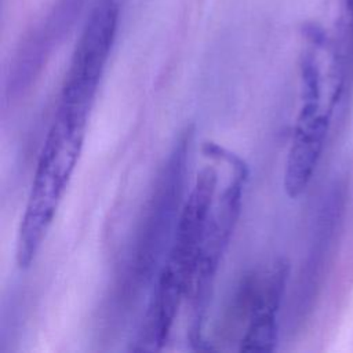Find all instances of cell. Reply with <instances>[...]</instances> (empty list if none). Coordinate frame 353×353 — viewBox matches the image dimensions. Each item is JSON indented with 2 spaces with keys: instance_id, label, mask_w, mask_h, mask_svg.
<instances>
[{
  "instance_id": "1",
  "label": "cell",
  "mask_w": 353,
  "mask_h": 353,
  "mask_svg": "<svg viewBox=\"0 0 353 353\" xmlns=\"http://www.w3.org/2000/svg\"><path fill=\"white\" fill-rule=\"evenodd\" d=\"M216 182V171L212 167L203 168L183 203L163 265L156 276L153 294L139 331L138 350H160L165 345L179 307L190 295Z\"/></svg>"
},
{
  "instance_id": "2",
  "label": "cell",
  "mask_w": 353,
  "mask_h": 353,
  "mask_svg": "<svg viewBox=\"0 0 353 353\" xmlns=\"http://www.w3.org/2000/svg\"><path fill=\"white\" fill-rule=\"evenodd\" d=\"M90 112L58 103L41 148L21 219L15 258L19 269L34 261L76 168Z\"/></svg>"
},
{
  "instance_id": "3",
  "label": "cell",
  "mask_w": 353,
  "mask_h": 353,
  "mask_svg": "<svg viewBox=\"0 0 353 353\" xmlns=\"http://www.w3.org/2000/svg\"><path fill=\"white\" fill-rule=\"evenodd\" d=\"M193 134L192 125L179 134L156 178L128 263V281L132 291L153 280L160 261L164 259L163 252L167 251L174 234L185 203L182 197Z\"/></svg>"
},
{
  "instance_id": "4",
  "label": "cell",
  "mask_w": 353,
  "mask_h": 353,
  "mask_svg": "<svg viewBox=\"0 0 353 353\" xmlns=\"http://www.w3.org/2000/svg\"><path fill=\"white\" fill-rule=\"evenodd\" d=\"M204 152L211 156L225 159L233 165V178L223 189L222 194L214 199L207 219L201 252L199 259L197 272L190 290L192 295V325H190V343L196 349H201L203 324L207 312V305L211 299L214 281L225 251L229 247L230 237L236 228L241 201L244 183L248 178V167L236 154L223 150L222 148L207 143Z\"/></svg>"
},
{
  "instance_id": "5",
  "label": "cell",
  "mask_w": 353,
  "mask_h": 353,
  "mask_svg": "<svg viewBox=\"0 0 353 353\" xmlns=\"http://www.w3.org/2000/svg\"><path fill=\"white\" fill-rule=\"evenodd\" d=\"M117 25L116 0H98L90 10L74 47L59 102L91 110L114 43Z\"/></svg>"
},
{
  "instance_id": "6",
  "label": "cell",
  "mask_w": 353,
  "mask_h": 353,
  "mask_svg": "<svg viewBox=\"0 0 353 353\" xmlns=\"http://www.w3.org/2000/svg\"><path fill=\"white\" fill-rule=\"evenodd\" d=\"M290 266L283 258L245 276L234 299V310L247 321L240 338L241 352H272L279 339L277 314Z\"/></svg>"
},
{
  "instance_id": "7",
  "label": "cell",
  "mask_w": 353,
  "mask_h": 353,
  "mask_svg": "<svg viewBox=\"0 0 353 353\" xmlns=\"http://www.w3.org/2000/svg\"><path fill=\"white\" fill-rule=\"evenodd\" d=\"M98 1V0H97ZM94 0H57L47 14L26 33L10 66L7 92L18 97L39 76L48 57L70 33Z\"/></svg>"
},
{
  "instance_id": "8",
  "label": "cell",
  "mask_w": 353,
  "mask_h": 353,
  "mask_svg": "<svg viewBox=\"0 0 353 353\" xmlns=\"http://www.w3.org/2000/svg\"><path fill=\"white\" fill-rule=\"evenodd\" d=\"M291 146L284 171L285 193L295 199L307 188L321 157L332 110L321 105V98H301Z\"/></svg>"
},
{
  "instance_id": "9",
  "label": "cell",
  "mask_w": 353,
  "mask_h": 353,
  "mask_svg": "<svg viewBox=\"0 0 353 353\" xmlns=\"http://www.w3.org/2000/svg\"><path fill=\"white\" fill-rule=\"evenodd\" d=\"M347 3V8H349V12L353 15V0H346Z\"/></svg>"
}]
</instances>
